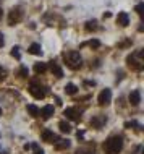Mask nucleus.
I'll list each match as a JSON object with an SVG mask.
<instances>
[{
  "label": "nucleus",
  "mask_w": 144,
  "mask_h": 154,
  "mask_svg": "<svg viewBox=\"0 0 144 154\" xmlns=\"http://www.w3.org/2000/svg\"><path fill=\"white\" fill-rule=\"evenodd\" d=\"M110 101H112V91L110 89H104L100 94H99V97H97L99 106H109Z\"/></svg>",
  "instance_id": "nucleus-6"
},
{
  "label": "nucleus",
  "mask_w": 144,
  "mask_h": 154,
  "mask_svg": "<svg viewBox=\"0 0 144 154\" xmlns=\"http://www.w3.org/2000/svg\"><path fill=\"white\" fill-rule=\"evenodd\" d=\"M26 110L29 112V115H31V117H39V109L34 106V104H29V106L26 107Z\"/></svg>",
  "instance_id": "nucleus-17"
},
{
  "label": "nucleus",
  "mask_w": 144,
  "mask_h": 154,
  "mask_svg": "<svg viewBox=\"0 0 144 154\" xmlns=\"http://www.w3.org/2000/svg\"><path fill=\"white\" fill-rule=\"evenodd\" d=\"M128 99H130V104H131V106H134V107H136V106H139V102H141V93H139L138 89L131 91Z\"/></svg>",
  "instance_id": "nucleus-9"
},
{
  "label": "nucleus",
  "mask_w": 144,
  "mask_h": 154,
  "mask_svg": "<svg viewBox=\"0 0 144 154\" xmlns=\"http://www.w3.org/2000/svg\"><path fill=\"white\" fill-rule=\"evenodd\" d=\"M110 16H112V13H110V11H107V13H104V18H110Z\"/></svg>",
  "instance_id": "nucleus-28"
},
{
  "label": "nucleus",
  "mask_w": 144,
  "mask_h": 154,
  "mask_svg": "<svg viewBox=\"0 0 144 154\" xmlns=\"http://www.w3.org/2000/svg\"><path fill=\"white\" fill-rule=\"evenodd\" d=\"M63 60H65V63H67L68 68H71V70H78V68H81V65H83V59H81L80 52H76V51L65 52L63 54Z\"/></svg>",
  "instance_id": "nucleus-2"
},
{
  "label": "nucleus",
  "mask_w": 144,
  "mask_h": 154,
  "mask_svg": "<svg viewBox=\"0 0 144 154\" xmlns=\"http://www.w3.org/2000/svg\"><path fill=\"white\" fill-rule=\"evenodd\" d=\"M42 140L46 141V143H55L57 136L53 135V131H50V130H44L42 131Z\"/></svg>",
  "instance_id": "nucleus-12"
},
{
  "label": "nucleus",
  "mask_w": 144,
  "mask_h": 154,
  "mask_svg": "<svg viewBox=\"0 0 144 154\" xmlns=\"http://www.w3.org/2000/svg\"><path fill=\"white\" fill-rule=\"evenodd\" d=\"M70 148V141L68 140H58L55 141V149H58V151H62V149H68Z\"/></svg>",
  "instance_id": "nucleus-15"
},
{
  "label": "nucleus",
  "mask_w": 144,
  "mask_h": 154,
  "mask_svg": "<svg viewBox=\"0 0 144 154\" xmlns=\"http://www.w3.org/2000/svg\"><path fill=\"white\" fill-rule=\"evenodd\" d=\"M18 75L21 78H26L28 75H29V70H28V66H21V68H20V72H18Z\"/></svg>",
  "instance_id": "nucleus-23"
},
{
  "label": "nucleus",
  "mask_w": 144,
  "mask_h": 154,
  "mask_svg": "<svg viewBox=\"0 0 144 154\" xmlns=\"http://www.w3.org/2000/svg\"><path fill=\"white\" fill-rule=\"evenodd\" d=\"M105 122H107V117H105V115H99V117H94V119L91 120V125H92V127H96V128H100Z\"/></svg>",
  "instance_id": "nucleus-13"
},
{
  "label": "nucleus",
  "mask_w": 144,
  "mask_h": 154,
  "mask_svg": "<svg viewBox=\"0 0 144 154\" xmlns=\"http://www.w3.org/2000/svg\"><path fill=\"white\" fill-rule=\"evenodd\" d=\"M63 115L70 120H75V122H80L81 115H80V110L75 109V107H68V109L63 110Z\"/></svg>",
  "instance_id": "nucleus-7"
},
{
  "label": "nucleus",
  "mask_w": 144,
  "mask_h": 154,
  "mask_svg": "<svg viewBox=\"0 0 144 154\" xmlns=\"http://www.w3.org/2000/svg\"><path fill=\"white\" fill-rule=\"evenodd\" d=\"M0 115H2V109H0Z\"/></svg>",
  "instance_id": "nucleus-31"
},
{
  "label": "nucleus",
  "mask_w": 144,
  "mask_h": 154,
  "mask_svg": "<svg viewBox=\"0 0 144 154\" xmlns=\"http://www.w3.org/2000/svg\"><path fill=\"white\" fill-rule=\"evenodd\" d=\"M3 80H5V70L0 66V81H3Z\"/></svg>",
  "instance_id": "nucleus-26"
},
{
  "label": "nucleus",
  "mask_w": 144,
  "mask_h": 154,
  "mask_svg": "<svg viewBox=\"0 0 144 154\" xmlns=\"http://www.w3.org/2000/svg\"><path fill=\"white\" fill-rule=\"evenodd\" d=\"M11 57H15L16 60L21 59V54H20V47H18V45H15V47L11 49Z\"/></svg>",
  "instance_id": "nucleus-22"
},
{
  "label": "nucleus",
  "mask_w": 144,
  "mask_h": 154,
  "mask_svg": "<svg viewBox=\"0 0 144 154\" xmlns=\"http://www.w3.org/2000/svg\"><path fill=\"white\" fill-rule=\"evenodd\" d=\"M58 128H60L62 133H70V131H71V127H70V123L65 122V120H62V122L58 123Z\"/></svg>",
  "instance_id": "nucleus-18"
},
{
  "label": "nucleus",
  "mask_w": 144,
  "mask_h": 154,
  "mask_svg": "<svg viewBox=\"0 0 144 154\" xmlns=\"http://www.w3.org/2000/svg\"><path fill=\"white\" fill-rule=\"evenodd\" d=\"M2 16H3V11H2V8H0V20H2Z\"/></svg>",
  "instance_id": "nucleus-30"
},
{
  "label": "nucleus",
  "mask_w": 144,
  "mask_h": 154,
  "mask_svg": "<svg viewBox=\"0 0 144 154\" xmlns=\"http://www.w3.org/2000/svg\"><path fill=\"white\" fill-rule=\"evenodd\" d=\"M134 10H136L138 15H142V10H144V3H138L136 7H134Z\"/></svg>",
  "instance_id": "nucleus-24"
},
{
  "label": "nucleus",
  "mask_w": 144,
  "mask_h": 154,
  "mask_svg": "<svg viewBox=\"0 0 144 154\" xmlns=\"http://www.w3.org/2000/svg\"><path fill=\"white\" fill-rule=\"evenodd\" d=\"M126 63H128L130 68L136 70V72H141L142 70V51H138L134 54L126 57Z\"/></svg>",
  "instance_id": "nucleus-3"
},
{
  "label": "nucleus",
  "mask_w": 144,
  "mask_h": 154,
  "mask_svg": "<svg viewBox=\"0 0 144 154\" xmlns=\"http://www.w3.org/2000/svg\"><path fill=\"white\" fill-rule=\"evenodd\" d=\"M122 148H123V138H122V136H118V135L107 138L105 143H104L105 154H118L122 151Z\"/></svg>",
  "instance_id": "nucleus-1"
},
{
  "label": "nucleus",
  "mask_w": 144,
  "mask_h": 154,
  "mask_svg": "<svg viewBox=\"0 0 144 154\" xmlns=\"http://www.w3.org/2000/svg\"><path fill=\"white\" fill-rule=\"evenodd\" d=\"M47 68H49V66H47V63H44V62H38V63L34 65V72L38 75L39 73H46Z\"/></svg>",
  "instance_id": "nucleus-16"
},
{
  "label": "nucleus",
  "mask_w": 144,
  "mask_h": 154,
  "mask_svg": "<svg viewBox=\"0 0 144 154\" xmlns=\"http://www.w3.org/2000/svg\"><path fill=\"white\" fill-rule=\"evenodd\" d=\"M86 31H89V32H91V31H96L97 29V21H96V20H89V21L88 23H86Z\"/></svg>",
  "instance_id": "nucleus-21"
},
{
  "label": "nucleus",
  "mask_w": 144,
  "mask_h": 154,
  "mask_svg": "<svg viewBox=\"0 0 144 154\" xmlns=\"http://www.w3.org/2000/svg\"><path fill=\"white\" fill-rule=\"evenodd\" d=\"M76 91H78V88H76V85H73V83H68V85L65 86V93L70 94V96L76 94Z\"/></svg>",
  "instance_id": "nucleus-19"
},
{
  "label": "nucleus",
  "mask_w": 144,
  "mask_h": 154,
  "mask_svg": "<svg viewBox=\"0 0 144 154\" xmlns=\"http://www.w3.org/2000/svg\"><path fill=\"white\" fill-rule=\"evenodd\" d=\"M29 93H31V96L34 99H44V97H46V88L40 86V85H38V83H31Z\"/></svg>",
  "instance_id": "nucleus-5"
},
{
  "label": "nucleus",
  "mask_w": 144,
  "mask_h": 154,
  "mask_svg": "<svg viewBox=\"0 0 144 154\" xmlns=\"http://www.w3.org/2000/svg\"><path fill=\"white\" fill-rule=\"evenodd\" d=\"M117 23L120 24V26H123V28H126L130 24V16H128V13L126 11H120V13L117 15Z\"/></svg>",
  "instance_id": "nucleus-8"
},
{
  "label": "nucleus",
  "mask_w": 144,
  "mask_h": 154,
  "mask_svg": "<svg viewBox=\"0 0 144 154\" xmlns=\"http://www.w3.org/2000/svg\"><path fill=\"white\" fill-rule=\"evenodd\" d=\"M84 45H89V47H92V49H99V47H100V41H99V39H91L89 42L81 44V47H84Z\"/></svg>",
  "instance_id": "nucleus-20"
},
{
  "label": "nucleus",
  "mask_w": 144,
  "mask_h": 154,
  "mask_svg": "<svg viewBox=\"0 0 144 154\" xmlns=\"http://www.w3.org/2000/svg\"><path fill=\"white\" fill-rule=\"evenodd\" d=\"M131 127H138V128H139V123L134 122V120H131V122H126V123H125V128H131Z\"/></svg>",
  "instance_id": "nucleus-25"
},
{
  "label": "nucleus",
  "mask_w": 144,
  "mask_h": 154,
  "mask_svg": "<svg viewBox=\"0 0 144 154\" xmlns=\"http://www.w3.org/2000/svg\"><path fill=\"white\" fill-rule=\"evenodd\" d=\"M47 66L50 68V72L55 75L57 78H62V76H63V70H62L60 66H58V63H57V62H49Z\"/></svg>",
  "instance_id": "nucleus-10"
},
{
  "label": "nucleus",
  "mask_w": 144,
  "mask_h": 154,
  "mask_svg": "<svg viewBox=\"0 0 144 154\" xmlns=\"http://www.w3.org/2000/svg\"><path fill=\"white\" fill-rule=\"evenodd\" d=\"M34 154H44V151H42V149H36Z\"/></svg>",
  "instance_id": "nucleus-29"
},
{
  "label": "nucleus",
  "mask_w": 144,
  "mask_h": 154,
  "mask_svg": "<svg viewBox=\"0 0 144 154\" xmlns=\"http://www.w3.org/2000/svg\"><path fill=\"white\" fill-rule=\"evenodd\" d=\"M39 115H40V117H42L44 120L50 119L52 115H53V106H44L42 109L39 110Z\"/></svg>",
  "instance_id": "nucleus-11"
},
{
  "label": "nucleus",
  "mask_w": 144,
  "mask_h": 154,
  "mask_svg": "<svg viewBox=\"0 0 144 154\" xmlns=\"http://www.w3.org/2000/svg\"><path fill=\"white\" fill-rule=\"evenodd\" d=\"M28 52L32 54V55H42V49H40V44L34 42L29 45V49H28Z\"/></svg>",
  "instance_id": "nucleus-14"
},
{
  "label": "nucleus",
  "mask_w": 144,
  "mask_h": 154,
  "mask_svg": "<svg viewBox=\"0 0 144 154\" xmlns=\"http://www.w3.org/2000/svg\"><path fill=\"white\" fill-rule=\"evenodd\" d=\"M3 42H5V41H3V34H2V32H0V47H2V45H3Z\"/></svg>",
  "instance_id": "nucleus-27"
},
{
  "label": "nucleus",
  "mask_w": 144,
  "mask_h": 154,
  "mask_svg": "<svg viewBox=\"0 0 144 154\" xmlns=\"http://www.w3.org/2000/svg\"><path fill=\"white\" fill-rule=\"evenodd\" d=\"M23 18V8L21 7H13L8 13V24L10 26H15L16 23H20Z\"/></svg>",
  "instance_id": "nucleus-4"
}]
</instances>
